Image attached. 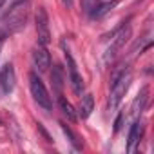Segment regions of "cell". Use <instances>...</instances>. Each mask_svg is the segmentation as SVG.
<instances>
[{
    "label": "cell",
    "instance_id": "14",
    "mask_svg": "<svg viewBox=\"0 0 154 154\" xmlns=\"http://www.w3.org/2000/svg\"><path fill=\"white\" fill-rule=\"evenodd\" d=\"M51 82H53L54 91L60 94V91H62V87H63V76H62V69H60L58 65H54V67H53V72H51Z\"/></svg>",
    "mask_w": 154,
    "mask_h": 154
},
{
    "label": "cell",
    "instance_id": "17",
    "mask_svg": "<svg viewBox=\"0 0 154 154\" xmlns=\"http://www.w3.org/2000/svg\"><path fill=\"white\" fill-rule=\"evenodd\" d=\"M8 6V0H0V13H2V9H6Z\"/></svg>",
    "mask_w": 154,
    "mask_h": 154
},
{
    "label": "cell",
    "instance_id": "4",
    "mask_svg": "<svg viewBox=\"0 0 154 154\" xmlns=\"http://www.w3.org/2000/svg\"><path fill=\"white\" fill-rule=\"evenodd\" d=\"M35 24H36V36L40 45H47L51 42V29H49V17L45 8H38L35 15Z\"/></svg>",
    "mask_w": 154,
    "mask_h": 154
},
{
    "label": "cell",
    "instance_id": "15",
    "mask_svg": "<svg viewBox=\"0 0 154 154\" xmlns=\"http://www.w3.org/2000/svg\"><path fill=\"white\" fill-rule=\"evenodd\" d=\"M122 125H123V112H120L118 118H116V122H114V132H118L122 129Z\"/></svg>",
    "mask_w": 154,
    "mask_h": 154
},
{
    "label": "cell",
    "instance_id": "11",
    "mask_svg": "<svg viewBox=\"0 0 154 154\" xmlns=\"http://www.w3.org/2000/svg\"><path fill=\"white\" fill-rule=\"evenodd\" d=\"M93 109H94V98H93V94L82 96V102H80V105H78V116H80L82 120H87V118L91 116Z\"/></svg>",
    "mask_w": 154,
    "mask_h": 154
},
{
    "label": "cell",
    "instance_id": "13",
    "mask_svg": "<svg viewBox=\"0 0 154 154\" xmlns=\"http://www.w3.org/2000/svg\"><path fill=\"white\" fill-rule=\"evenodd\" d=\"M60 127H62V131H63V134L67 136V140L71 141V145L76 149V150H82V141H80V138L76 136L69 127H67V123H63V122H60Z\"/></svg>",
    "mask_w": 154,
    "mask_h": 154
},
{
    "label": "cell",
    "instance_id": "3",
    "mask_svg": "<svg viewBox=\"0 0 154 154\" xmlns=\"http://www.w3.org/2000/svg\"><path fill=\"white\" fill-rule=\"evenodd\" d=\"M29 87H31V94H33L35 102L40 107H44L45 111H51L53 109V100H51V96H49L44 82L36 76V72H31L29 74Z\"/></svg>",
    "mask_w": 154,
    "mask_h": 154
},
{
    "label": "cell",
    "instance_id": "12",
    "mask_svg": "<svg viewBox=\"0 0 154 154\" xmlns=\"http://www.w3.org/2000/svg\"><path fill=\"white\" fill-rule=\"evenodd\" d=\"M58 103H60V109H62V112L67 116V120L69 122H76V118H78V114H76V111H74V107L62 96V94H58Z\"/></svg>",
    "mask_w": 154,
    "mask_h": 154
},
{
    "label": "cell",
    "instance_id": "5",
    "mask_svg": "<svg viewBox=\"0 0 154 154\" xmlns=\"http://www.w3.org/2000/svg\"><path fill=\"white\" fill-rule=\"evenodd\" d=\"M65 60H67V69H69V80H71V85H72V91L74 94H82L84 91V78L82 74L78 72V67L74 63V58L72 54L65 49Z\"/></svg>",
    "mask_w": 154,
    "mask_h": 154
},
{
    "label": "cell",
    "instance_id": "10",
    "mask_svg": "<svg viewBox=\"0 0 154 154\" xmlns=\"http://www.w3.org/2000/svg\"><path fill=\"white\" fill-rule=\"evenodd\" d=\"M141 132H143V125L140 122H134L131 131H129V140H127V152L132 154L136 145L140 143V138H141Z\"/></svg>",
    "mask_w": 154,
    "mask_h": 154
},
{
    "label": "cell",
    "instance_id": "6",
    "mask_svg": "<svg viewBox=\"0 0 154 154\" xmlns=\"http://www.w3.org/2000/svg\"><path fill=\"white\" fill-rule=\"evenodd\" d=\"M17 84V72H15V65L13 63H6L0 71V87H2L4 94H9L15 89Z\"/></svg>",
    "mask_w": 154,
    "mask_h": 154
},
{
    "label": "cell",
    "instance_id": "2",
    "mask_svg": "<svg viewBox=\"0 0 154 154\" xmlns=\"http://www.w3.org/2000/svg\"><path fill=\"white\" fill-rule=\"evenodd\" d=\"M131 20V18H129ZM129 20L125 22V26H122L116 33H112L114 35V38H112V42H111V45L107 47V51H105V54H103V62L105 63H111L116 56H118V53L125 47V44L129 42V38H131V26H129Z\"/></svg>",
    "mask_w": 154,
    "mask_h": 154
},
{
    "label": "cell",
    "instance_id": "1",
    "mask_svg": "<svg viewBox=\"0 0 154 154\" xmlns=\"http://www.w3.org/2000/svg\"><path fill=\"white\" fill-rule=\"evenodd\" d=\"M131 80H132V72H131V69L122 71V72L116 76V78L112 80L111 94H109V109H116V107L122 103L123 96H125V94H127V91H129Z\"/></svg>",
    "mask_w": 154,
    "mask_h": 154
},
{
    "label": "cell",
    "instance_id": "18",
    "mask_svg": "<svg viewBox=\"0 0 154 154\" xmlns=\"http://www.w3.org/2000/svg\"><path fill=\"white\" fill-rule=\"evenodd\" d=\"M62 4H63L65 8H71V6H72V0H62Z\"/></svg>",
    "mask_w": 154,
    "mask_h": 154
},
{
    "label": "cell",
    "instance_id": "8",
    "mask_svg": "<svg viewBox=\"0 0 154 154\" xmlns=\"http://www.w3.org/2000/svg\"><path fill=\"white\" fill-rule=\"evenodd\" d=\"M118 4H120V0H111V2H96L94 8L89 11V15H91V18L100 20V18H103L112 8H116Z\"/></svg>",
    "mask_w": 154,
    "mask_h": 154
},
{
    "label": "cell",
    "instance_id": "16",
    "mask_svg": "<svg viewBox=\"0 0 154 154\" xmlns=\"http://www.w3.org/2000/svg\"><path fill=\"white\" fill-rule=\"evenodd\" d=\"M6 36H8V31H0V51H2V45H4V42H6Z\"/></svg>",
    "mask_w": 154,
    "mask_h": 154
},
{
    "label": "cell",
    "instance_id": "9",
    "mask_svg": "<svg viewBox=\"0 0 154 154\" xmlns=\"http://www.w3.org/2000/svg\"><path fill=\"white\" fill-rule=\"evenodd\" d=\"M147 100H149V87L145 85V87H141V91L138 93V96H136V98H134V102H132L131 112H132V116H134V118H138V116L143 112Z\"/></svg>",
    "mask_w": 154,
    "mask_h": 154
},
{
    "label": "cell",
    "instance_id": "7",
    "mask_svg": "<svg viewBox=\"0 0 154 154\" xmlns=\"http://www.w3.org/2000/svg\"><path fill=\"white\" fill-rule=\"evenodd\" d=\"M33 63H35V67H36L40 72H44V71H47V69L51 67V56H49L45 45H40V44H38V45L33 49Z\"/></svg>",
    "mask_w": 154,
    "mask_h": 154
}]
</instances>
